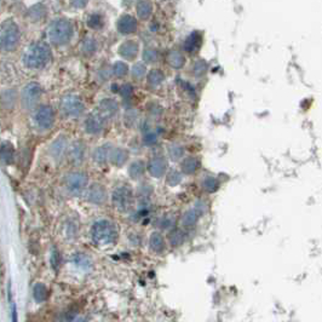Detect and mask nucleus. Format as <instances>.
I'll use <instances>...</instances> for the list:
<instances>
[{"label": "nucleus", "mask_w": 322, "mask_h": 322, "mask_svg": "<svg viewBox=\"0 0 322 322\" xmlns=\"http://www.w3.org/2000/svg\"><path fill=\"white\" fill-rule=\"evenodd\" d=\"M199 217H200V216H199V213L196 212L194 208L193 210L187 211L182 217V225L184 226V228H193V226L198 223Z\"/></svg>", "instance_id": "obj_30"}, {"label": "nucleus", "mask_w": 322, "mask_h": 322, "mask_svg": "<svg viewBox=\"0 0 322 322\" xmlns=\"http://www.w3.org/2000/svg\"><path fill=\"white\" fill-rule=\"evenodd\" d=\"M184 239V233H183L182 230H178V229H173V230L170 231V234H168V240H170V243L172 246L182 245Z\"/></svg>", "instance_id": "obj_34"}, {"label": "nucleus", "mask_w": 322, "mask_h": 322, "mask_svg": "<svg viewBox=\"0 0 322 322\" xmlns=\"http://www.w3.org/2000/svg\"><path fill=\"white\" fill-rule=\"evenodd\" d=\"M61 110L65 117L78 118L84 113L85 105L75 95H67L61 100Z\"/></svg>", "instance_id": "obj_6"}, {"label": "nucleus", "mask_w": 322, "mask_h": 322, "mask_svg": "<svg viewBox=\"0 0 322 322\" xmlns=\"http://www.w3.org/2000/svg\"><path fill=\"white\" fill-rule=\"evenodd\" d=\"M199 167H200V161L198 158H185L182 162V172L184 175H194Z\"/></svg>", "instance_id": "obj_26"}, {"label": "nucleus", "mask_w": 322, "mask_h": 322, "mask_svg": "<svg viewBox=\"0 0 322 322\" xmlns=\"http://www.w3.org/2000/svg\"><path fill=\"white\" fill-rule=\"evenodd\" d=\"M202 188L206 193H216L220 188V182L215 177H206L202 182Z\"/></svg>", "instance_id": "obj_33"}, {"label": "nucleus", "mask_w": 322, "mask_h": 322, "mask_svg": "<svg viewBox=\"0 0 322 322\" xmlns=\"http://www.w3.org/2000/svg\"><path fill=\"white\" fill-rule=\"evenodd\" d=\"M149 246L154 252H162L165 250V239H163L162 234L158 233V231L153 233L149 238Z\"/></svg>", "instance_id": "obj_24"}, {"label": "nucleus", "mask_w": 322, "mask_h": 322, "mask_svg": "<svg viewBox=\"0 0 322 322\" xmlns=\"http://www.w3.org/2000/svg\"><path fill=\"white\" fill-rule=\"evenodd\" d=\"M117 27L118 31L121 33V34H133V33L137 32L138 22L137 20L133 16H131V15H122V16L118 20Z\"/></svg>", "instance_id": "obj_12"}, {"label": "nucleus", "mask_w": 322, "mask_h": 322, "mask_svg": "<svg viewBox=\"0 0 322 322\" xmlns=\"http://www.w3.org/2000/svg\"><path fill=\"white\" fill-rule=\"evenodd\" d=\"M113 147L110 145V143H107V144L102 145V147L96 148L94 154H92L94 160L96 161L98 165H104V163H107L108 161H109V155Z\"/></svg>", "instance_id": "obj_19"}, {"label": "nucleus", "mask_w": 322, "mask_h": 322, "mask_svg": "<svg viewBox=\"0 0 322 322\" xmlns=\"http://www.w3.org/2000/svg\"><path fill=\"white\" fill-rule=\"evenodd\" d=\"M87 26H89V28L94 29V31L102 29L103 26H104V19H103L101 14L90 15L89 19H87Z\"/></svg>", "instance_id": "obj_31"}, {"label": "nucleus", "mask_w": 322, "mask_h": 322, "mask_svg": "<svg viewBox=\"0 0 322 322\" xmlns=\"http://www.w3.org/2000/svg\"><path fill=\"white\" fill-rule=\"evenodd\" d=\"M35 125L40 130H50L55 124V112L50 105H41L34 114Z\"/></svg>", "instance_id": "obj_9"}, {"label": "nucleus", "mask_w": 322, "mask_h": 322, "mask_svg": "<svg viewBox=\"0 0 322 322\" xmlns=\"http://www.w3.org/2000/svg\"><path fill=\"white\" fill-rule=\"evenodd\" d=\"M104 127V119L100 114H91L85 120V130L90 135H98Z\"/></svg>", "instance_id": "obj_16"}, {"label": "nucleus", "mask_w": 322, "mask_h": 322, "mask_svg": "<svg viewBox=\"0 0 322 322\" xmlns=\"http://www.w3.org/2000/svg\"><path fill=\"white\" fill-rule=\"evenodd\" d=\"M136 11H137V16L142 21H147L153 14V4L149 1H138L136 5Z\"/></svg>", "instance_id": "obj_22"}, {"label": "nucleus", "mask_w": 322, "mask_h": 322, "mask_svg": "<svg viewBox=\"0 0 322 322\" xmlns=\"http://www.w3.org/2000/svg\"><path fill=\"white\" fill-rule=\"evenodd\" d=\"M113 205L119 212H129L133 205V192L126 185L118 187L112 195Z\"/></svg>", "instance_id": "obj_5"}, {"label": "nucleus", "mask_w": 322, "mask_h": 322, "mask_svg": "<svg viewBox=\"0 0 322 322\" xmlns=\"http://www.w3.org/2000/svg\"><path fill=\"white\" fill-rule=\"evenodd\" d=\"M208 64L205 60H198V61L194 63L193 67V73L196 78H202L203 75L207 73Z\"/></svg>", "instance_id": "obj_36"}, {"label": "nucleus", "mask_w": 322, "mask_h": 322, "mask_svg": "<svg viewBox=\"0 0 322 322\" xmlns=\"http://www.w3.org/2000/svg\"><path fill=\"white\" fill-rule=\"evenodd\" d=\"M148 171L154 178H161L167 171V160L163 157H154L148 162Z\"/></svg>", "instance_id": "obj_11"}, {"label": "nucleus", "mask_w": 322, "mask_h": 322, "mask_svg": "<svg viewBox=\"0 0 322 322\" xmlns=\"http://www.w3.org/2000/svg\"><path fill=\"white\" fill-rule=\"evenodd\" d=\"M41 95V86H40L38 82H29V84H27L26 86H24L23 91H22V104H23V107L27 108V109H31L34 105H37Z\"/></svg>", "instance_id": "obj_8"}, {"label": "nucleus", "mask_w": 322, "mask_h": 322, "mask_svg": "<svg viewBox=\"0 0 322 322\" xmlns=\"http://www.w3.org/2000/svg\"><path fill=\"white\" fill-rule=\"evenodd\" d=\"M107 199V189L102 184H98V183L92 184L86 193V200L94 203V205H103V203H105Z\"/></svg>", "instance_id": "obj_10"}, {"label": "nucleus", "mask_w": 322, "mask_h": 322, "mask_svg": "<svg viewBox=\"0 0 322 322\" xmlns=\"http://www.w3.org/2000/svg\"><path fill=\"white\" fill-rule=\"evenodd\" d=\"M147 80L149 86L157 87L159 86L160 84H162V81L165 80V74L159 69H153L150 70L149 74H148Z\"/></svg>", "instance_id": "obj_29"}, {"label": "nucleus", "mask_w": 322, "mask_h": 322, "mask_svg": "<svg viewBox=\"0 0 322 322\" xmlns=\"http://www.w3.org/2000/svg\"><path fill=\"white\" fill-rule=\"evenodd\" d=\"M167 63L173 69H182L185 65V57L183 56L182 52L177 51V50H172L167 55Z\"/></svg>", "instance_id": "obj_20"}, {"label": "nucleus", "mask_w": 322, "mask_h": 322, "mask_svg": "<svg viewBox=\"0 0 322 322\" xmlns=\"http://www.w3.org/2000/svg\"><path fill=\"white\" fill-rule=\"evenodd\" d=\"M131 73H132V77L135 80H142L147 74V67H145L144 63L138 62V63L133 65Z\"/></svg>", "instance_id": "obj_39"}, {"label": "nucleus", "mask_w": 322, "mask_h": 322, "mask_svg": "<svg viewBox=\"0 0 322 322\" xmlns=\"http://www.w3.org/2000/svg\"><path fill=\"white\" fill-rule=\"evenodd\" d=\"M182 182V173L178 172L176 170H171L167 173V178H166V184L170 187H176Z\"/></svg>", "instance_id": "obj_37"}, {"label": "nucleus", "mask_w": 322, "mask_h": 322, "mask_svg": "<svg viewBox=\"0 0 322 322\" xmlns=\"http://www.w3.org/2000/svg\"><path fill=\"white\" fill-rule=\"evenodd\" d=\"M15 157V148L11 143H1L0 144V160L5 163H11Z\"/></svg>", "instance_id": "obj_25"}, {"label": "nucleus", "mask_w": 322, "mask_h": 322, "mask_svg": "<svg viewBox=\"0 0 322 322\" xmlns=\"http://www.w3.org/2000/svg\"><path fill=\"white\" fill-rule=\"evenodd\" d=\"M129 160V152L124 148H113L109 155V161L117 167H121Z\"/></svg>", "instance_id": "obj_18"}, {"label": "nucleus", "mask_w": 322, "mask_h": 322, "mask_svg": "<svg viewBox=\"0 0 322 322\" xmlns=\"http://www.w3.org/2000/svg\"><path fill=\"white\" fill-rule=\"evenodd\" d=\"M145 172V163L142 160H136L129 166V176L132 180H140Z\"/></svg>", "instance_id": "obj_23"}, {"label": "nucleus", "mask_w": 322, "mask_h": 322, "mask_svg": "<svg viewBox=\"0 0 322 322\" xmlns=\"http://www.w3.org/2000/svg\"><path fill=\"white\" fill-rule=\"evenodd\" d=\"M45 15H46V10H45V6H42V5H37V6H33L31 10H29V14H28V17L29 20H32V21H40V20H42L45 17Z\"/></svg>", "instance_id": "obj_35"}, {"label": "nucleus", "mask_w": 322, "mask_h": 322, "mask_svg": "<svg viewBox=\"0 0 322 322\" xmlns=\"http://www.w3.org/2000/svg\"><path fill=\"white\" fill-rule=\"evenodd\" d=\"M89 178L84 172H72L65 177L64 184L68 193L72 195H80L87 187Z\"/></svg>", "instance_id": "obj_7"}, {"label": "nucleus", "mask_w": 322, "mask_h": 322, "mask_svg": "<svg viewBox=\"0 0 322 322\" xmlns=\"http://www.w3.org/2000/svg\"><path fill=\"white\" fill-rule=\"evenodd\" d=\"M60 262H61V259H60V255L59 252H57L56 250L52 251V255H51V265L54 269H57L60 265Z\"/></svg>", "instance_id": "obj_46"}, {"label": "nucleus", "mask_w": 322, "mask_h": 322, "mask_svg": "<svg viewBox=\"0 0 322 322\" xmlns=\"http://www.w3.org/2000/svg\"><path fill=\"white\" fill-rule=\"evenodd\" d=\"M68 149V141L64 136H60L50 145V155L54 158L55 160L60 161L64 157Z\"/></svg>", "instance_id": "obj_13"}, {"label": "nucleus", "mask_w": 322, "mask_h": 322, "mask_svg": "<svg viewBox=\"0 0 322 322\" xmlns=\"http://www.w3.org/2000/svg\"><path fill=\"white\" fill-rule=\"evenodd\" d=\"M74 263L77 264L78 266H80V268H82V269H89L90 266H91V261H90V258L87 257V256H85V255H77V256H75Z\"/></svg>", "instance_id": "obj_41"}, {"label": "nucleus", "mask_w": 322, "mask_h": 322, "mask_svg": "<svg viewBox=\"0 0 322 322\" xmlns=\"http://www.w3.org/2000/svg\"><path fill=\"white\" fill-rule=\"evenodd\" d=\"M119 92H120V95H121V97L130 98L131 96H132V94H133L132 85H131V84H124V85H121V86H120V89H119Z\"/></svg>", "instance_id": "obj_43"}, {"label": "nucleus", "mask_w": 322, "mask_h": 322, "mask_svg": "<svg viewBox=\"0 0 322 322\" xmlns=\"http://www.w3.org/2000/svg\"><path fill=\"white\" fill-rule=\"evenodd\" d=\"M86 4H87L86 1H74V2H72V5H74V6H78V7H84Z\"/></svg>", "instance_id": "obj_48"}, {"label": "nucleus", "mask_w": 322, "mask_h": 322, "mask_svg": "<svg viewBox=\"0 0 322 322\" xmlns=\"http://www.w3.org/2000/svg\"><path fill=\"white\" fill-rule=\"evenodd\" d=\"M200 44H201V34L199 32H193L192 34L188 35L184 44H183V47H184V50L187 52L193 54V52H195L196 50L199 49Z\"/></svg>", "instance_id": "obj_21"}, {"label": "nucleus", "mask_w": 322, "mask_h": 322, "mask_svg": "<svg viewBox=\"0 0 322 322\" xmlns=\"http://www.w3.org/2000/svg\"><path fill=\"white\" fill-rule=\"evenodd\" d=\"M153 188L149 187V185H143V187L140 188V198L142 199H149L150 195H152Z\"/></svg>", "instance_id": "obj_44"}, {"label": "nucleus", "mask_w": 322, "mask_h": 322, "mask_svg": "<svg viewBox=\"0 0 322 322\" xmlns=\"http://www.w3.org/2000/svg\"><path fill=\"white\" fill-rule=\"evenodd\" d=\"M143 60L147 63H155L159 60V52L153 47H148L143 51Z\"/></svg>", "instance_id": "obj_40"}, {"label": "nucleus", "mask_w": 322, "mask_h": 322, "mask_svg": "<svg viewBox=\"0 0 322 322\" xmlns=\"http://www.w3.org/2000/svg\"><path fill=\"white\" fill-rule=\"evenodd\" d=\"M143 143H144V145H147V147H153V145L157 144L158 143L157 133L147 131V132L144 133V136H143Z\"/></svg>", "instance_id": "obj_42"}, {"label": "nucleus", "mask_w": 322, "mask_h": 322, "mask_svg": "<svg viewBox=\"0 0 322 322\" xmlns=\"http://www.w3.org/2000/svg\"><path fill=\"white\" fill-rule=\"evenodd\" d=\"M51 50L44 42H33L27 47L23 56V63L31 69H41L51 61Z\"/></svg>", "instance_id": "obj_1"}, {"label": "nucleus", "mask_w": 322, "mask_h": 322, "mask_svg": "<svg viewBox=\"0 0 322 322\" xmlns=\"http://www.w3.org/2000/svg\"><path fill=\"white\" fill-rule=\"evenodd\" d=\"M113 74L115 75L117 78H124L125 75L129 73V65H127L125 62L118 61L115 62L114 65H113Z\"/></svg>", "instance_id": "obj_38"}, {"label": "nucleus", "mask_w": 322, "mask_h": 322, "mask_svg": "<svg viewBox=\"0 0 322 322\" xmlns=\"http://www.w3.org/2000/svg\"><path fill=\"white\" fill-rule=\"evenodd\" d=\"M167 152L168 155H170L171 160L173 161H178L182 159L184 157V147L182 144H178V143H172L167 147Z\"/></svg>", "instance_id": "obj_28"}, {"label": "nucleus", "mask_w": 322, "mask_h": 322, "mask_svg": "<svg viewBox=\"0 0 322 322\" xmlns=\"http://www.w3.org/2000/svg\"><path fill=\"white\" fill-rule=\"evenodd\" d=\"M98 109H100L101 117L104 119V118H113L117 115L118 110H119V104L113 98H104L100 102L98 105Z\"/></svg>", "instance_id": "obj_15"}, {"label": "nucleus", "mask_w": 322, "mask_h": 322, "mask_svg": "<svg viewBox=\"0 0 322 322\" xmlns=\"http://www.w3.org/2000/svg\"><path fill=\"white\" fill-rule=\"evenodd\" d=\"M85 150H86V148H85V143L82 142V141H77V142H74L69 150L70 160H72L75 165L81 163L85 158Z\"/></svg>", "instance_id": "obj_17"}, {"label": "nucleus", "mask_w": 322, "mask_h": 322, "mask_svg": "<svg viewBox=\"0 0 322 322\" xmlns=\"http://www.w3.org/2000/svg\"><path fill=\"white\" fill-rule=\"evenodd\" d=\"M91 238L98 246L113 245L118 240L117 226L108 220L97 221L91 228Z\"/></svg>", "instance_id": "obj_3"}, {"label": "nucleus", "mask_w": 322, "mask_h": 322, "mask_svg": "<svg viewBox=\"0 0 322 322\" xmlns=\"http://www.w3.org/2000/svg\"><path fill=\"white\" fill-rule=\"evenodd\" d=\"M47 296H49V291H47L46 286L42 285V283H37L33 288V297L37 302L41 303V302L46 301Z\"/></svg>", "instance_id": "obj_32"}, {"label": "nucleus", "mask_w": 322, "mask_h": 322, "mask_svg": "<svg viewBox=\"0 0 322 322\" xmlns=\"http://www.w3.org/2000/svg\"><path fill=\"white\" fill-rule=\"evenodd\" d=\"M140 45L135 40H127L119 46V55L126 61H133L137 57Z\"/></svg>", "instance_id": "obj_14"}, {"label": "nucleus", "mask_w": 322, "mask_h": 322, "mask_svg": "<svg viewBox=\"0 0 322 322\" xmlns=\"http://www.w3.org/2000/svg\"><path fill=\"white\" fill-rule=\"evenodd\" d=\"M47 39L50 42L57 46L65 45L70 41L74 34V27L69 20L63 19H56L49 24L47 27Z\"/></svg>", "instance_id": "obj_2"}, {"label": "nucleus", "mask_w": 322, "mask_h": 322, "mask_svg": "<svg viewBox=\"0 0 322 322\" xmlns=\"http://www.w3.org/2000/svg\"><path fill=\"white\" fill-rule=\"evenodd\" d=\"M11 303V322H19V314H17V306L14 302Z\"/></svg>", "instance_id": "obj_47"}, {"label": "nucleus", "mask_w": 322, "mask_h": 322, "mask_svg": "<svg viewBox=\"0 0 322 322\" xmlns=\"http://www.w3.org/2000/svg\"><path fill=\"white\" fill-rule=\"evenodd\" d=\"M98 44L95 38L87 37L86 39L82 40L81 42V52L85 56H92L97 51Z\"/></svg>", "instance_id": "obj_27"}, {"label": "nucleus", "mask_w": 322, "mask_h": 322, "mask_svg": "<svg viewBox=\"0 0 322 322\" xmlns=\"http://www.w3.org/2000/svg\"><path fill=\"white\" fill-rule=\"evenodd\" d=\"M20 41V29L14 20H6L0 24V50L12 51Z\"/></svg>", "instance_id": "obj_4"}, {"label": "nucleus", "mask_w": 322, "mask_h": 322, "mask_svg": "<svg viewBox=\"0 0 322 322\" xmlns=\"http://www.w3.org/2000/svg\"><path fill=\"white\" fill-rule=\"evenodd\" d=\"M175 224V220L172 217H165L161 221V228L163 229H172Z\"/></svg>", "instance_id": "obj_45"}]
</instances>
